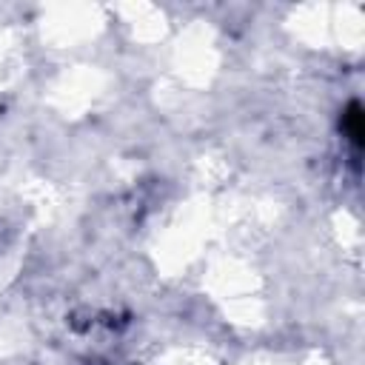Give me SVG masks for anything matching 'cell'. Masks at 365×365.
<instances>
[{
    "label": "cell",
    "instance_id": "1",
    "mask_svg": "<svg viewBox=\"0 0 365 365\" xmlns=\"http://www.w3.org/2000/svg\"><path fill=\"white\" fill-rule=\"evenodd\" d=\"M342 131L348 134L354 151L359 154V145H362V114H359V103H351L348 111L342 114Z\"/></svg>",
    "mask_w": 365,
    "mask_h": 365
}]
</instances>
